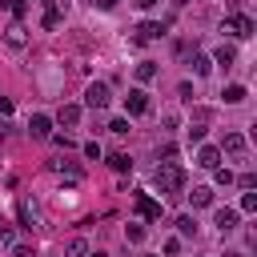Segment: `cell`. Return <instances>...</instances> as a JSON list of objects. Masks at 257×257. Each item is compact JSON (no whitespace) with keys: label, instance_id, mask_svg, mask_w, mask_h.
<instances>
[{"label":"cell","instance_id":"1","mask_svg":"<svg viewBox=\"0 0 257 257\" xmlns=\"http://www.w3.org/2000/svg\"><path fill=\"white\" fill-rule=\"evenodd\" d=\"M157 185H161L165 197H177V193L185 189V169H181L177 161H161V165H157Z\"/></svg>","mask_w":257,"mask_h":257},{"label":"cell","instance_id":"2","mask_svg":"<svg viewBox=\"0 0 257 257\" xmlns=\"http://www.w3.org/2000/svg\"><path fill=\"white\" fill-rule=\"evenodd\" d=\"M225 32L237 36V40H249V36H253V20H249L245 12H233V16L225 20Z\"/></svg>","mask_w":257,"mask_h":257},{"label":"cell","instance_id":"3","mask_svg":"<svg viewBox=\"0 0 257 257\" xmlns=\"http://www.w3.org/2000/svg\"><path fill=\"white\" fill-rule=\"evenodd\" d=\"M108 100H112L108 84H104V80H92V84H88V92H84V104H88V108H104Z\"/></svg>","mask_w":257,"mask_h":257},{"label":"cell","instance_id":"4","mask_svg":"<svg viewBox=\"0 0 257 257\" xmlns=\"http://www.w3.org/2000/svg\"><path fill=\"white\" fill-rule=\"evenodd\" d=\"M124 108H128L133 116H145V112H149V92H145V88H128Z\"/></svg>","mask_w":257,"mask_h":257},{"label":"cell","instance_id":"5","mask_svg":"<svg viewBox=\"0 0 257 257\" xmlns=\"http://www.w3.org/2000/svg\"><path fill=\"white\" fill-rule=\"evenodd\" d=\"M133 205H137V213H141L145 221H157V217H161V201H153L149 193H137V197H133Z\"/></svg>","mask_w":257,"mask_h":257},{"label":"cell","instance_id":"6","mask_svg":"<svg viewBox=\"0 0 257 257\" xmlns=\"http://www.w3.org/2000/svg\"><path fill=\"white\" fill-rule=\"evenodd\" d=\"M165 28H169V24H157V20H145V24H137V44L161 40V36H165Z\"/></svg>","mask_w":257,"mask_h":257},{"label":"cell","instance_id":"7","mask_svg":"<svg viewBox=\"0 0 257 257\" xmlns=\"http://www.w3.org/2000/svg\"><path fill=\"white\" fill-rule=\"evenodd\" d=\"M28 133H32L36 141H48V137H52V120H48L44 112H36V116L28 120Z\"/></svg>","mask_w":257,"mask_h":257},{"label":"cell","instance_id":"8","mask_svg":"<svg viewBox=\"0 0 257 257\" xmlns=\"http://www.w3.org/2000/svg\"><path fill=\"white\" fill-rule=\"evenodd\" d=\"M197 165H201V169H217V165H221V149H213V145H205V149L197 153Z\"/></svg>","mask_w":257,"mask_h":257},{"label":"cell","instance_id":"9","mask_svg":"<svg viewBox=\"0 0 257 257\" xmlns=\"http://www.w3.org/2000/svg\"><path fill=\"white\" fill-rule=\"evenodd\" d=\"M189 201H193V209H209V205H213V189H209V185H197V189L189 193Z\"/></svg>","mask_w":257,"mask_h":257},{"label":"cell","instance_id":"10","mask_svg":"<svg viewBox=\"0 0 257 257\" xmlns=\"http://www.w3.org/2000/svg\"><path fill=\"white\" fill-rule=\"evenodd\" d=\"M40 24H44V28H56V24H60V4H56V0H48V4H44Z\"/></svg>","mask_w":257,"mask_h":257},{"label":"cell","instance_id":"11","mask_svg":"<svg viewBox=\"0 0 257 257\" xmlns=\"http://www.w3.org/2000/svg\"><path fill=\"white\" fill-rule=\"evenodd\" d=\"M217 229H221V233L237 229V209H217Z\"/></svg>","mask_w":257,"mask_h":257},{"label":"cell","instance_id":"12","mask_svg":"<svg viewBox=\"0 0 257 257\" xmlns=\"http://www.w3.org/2000/svg\"><path fill=\"white\" fill-rule=\"evenodd\" d=\"M4 40H8L12 48H24V40H28V36H24V24H8V32H4Z\"/></svg>","mask_w":257,"mask_h":257},{"label":"cell","instance_id":"13","mask_svg":"<svg viewBox=\"0 0 257 257\" xmlns=\"http://www.w3.org/2000/svg\"><path fill=\"white\" fill-rule=\"evenodd\" d=\"M225 153L241 157V153H245V137H241V133H225Z\"/></svg>","mask_w":257,"mask_h":257},{"label":"cell","instance_id":"14","mask_svg":"<svg viewBox=\"0 0 257 257\" xmlns=\"http://www.w3.org/2000/svg\"><path fill=\"white\" fill-rule=\"evenodd\" d=\"M221 96H225V104H241V100H245L249 92H245V84H229V88H225Z\"/></svg>","mask_w":257,"mask_h":257},{"label":"cell","instance_id":"15","mask_svg":"<svg viewBox=\"0 0 257 257\" xmlns=\"http://www.w3.org/2000/svg\"><path fill=\"white\" fill-rule=\"evenodd\" d=\"M56 116H60V124H68V128H72V124L80 120V104H64V108H60Z\"/></svg>","mask_w":257,"mask_h":257},{"label":"cell","instance_id":"16","mask_svg":"<svg viewBox=\"0 0 257 257\" xmlns=\"http://www.w3.org/2000/svg\"><path fill=\"white\" fill-rule=\"evenodd\" d=\"M213 60H217V64H225V68H229V64H233V60H237V48H233V44H221V48H217V56H213Z\"/></svg>","mask_w":257,"mask_h":257},{"label":"cell","instance_id":"17","mask_svg":"<svg viewBox=\"0 0 257 257\" xmlns=\"http://www.w3.org/2000/svg\"><path fill=\"white\" fill-rule=\"evenodd\" d=\"M108 165H112L116 173H128V169H133V161H128V153H112V157H108Z\"/></svg>","mask_w":257,"mask_h":257},{"label":"cell","instance_id":"18","mask_svg":"<svg viewBox=\"0 0 257 257\" xmlns=\"http://www.w3.org/2000/svg\"><path fill=\"white\" fill-rule=\"evenodd\" d=\"M153 76H157V64L153 60H141L137 64V80H153Z\"/></svg>","mask_w":257,"mask_h":257},{"label":"cell","instance_id":"19","mask_svg":"<svg viewBox=\"0 0 257 257\" xmlns=\"http://www.w3.org/2000/svg\"><path fill=\"white\" fill-rule=\"evenodd\" d=\"M177 229H181V237H193V233H197V221L185 213V217H177Z\"/></svg>","mask_w":257,"mask_h":257},{"label":"cell","instance_id":"20","mask_svg":"<svg viewBox=\"0 0 257 257\" xmlns=\"http://www.w3.org/2000/svg\"><path fill=\"white\" fill-rule=\"evenodd\" d=\"M64 253H68V257H84V253H88V245H84V237H72Z\"/></svg>","mask_w":257,"mask_h":257},{"label":"cell","instance_id":"21","mask_svg":"<svg viewBox=\"0 0 257 257\" xmlns=\"http://www.w3.org/2000/svg\"><path fill=\"white\" fill-rule=\"evenodd\" d=\"M209 68H213L209 56H193V72H197V76H209Z\"/></svg>","mask_w":257,"mask_h":257},{"label":"cell","instance_id":"22","mask_svg":"<svg viewBox=\"0 0 257 257\" xmlns=\"http://www.w3.org/2000/svg\"><path fill=\"white\" fill-rule=\"evenodd\" d=\"M16 217H20V225H24V229H32V225H36V221H32V209H28V205H20V209H16Z\"/></svg>","mask_w":257,"mask_h":257},{"label":"cell","instance_id":"23","mask_svg":"<svg viewBox=\"0 0 257 257\" xmlns=\"http://www.w3.org/2000/svg\"><path fill=\"white\" fill-rule=\"evenodd\" d=\"M124 237H128L133 245H137V241H145V225H128V229H124Z\"/></svg>","mask_w":257,"mask_h":257},{"label":"cell","instance_id":"24","mask_svg":"<svg viewBox=\"0 0 257 257\" xmlns=\"http://www.w3.org/2000/svg\"><path fill=\"white\" fill-rule=\"evenodd\" d=\"M253 209H257V193H245L241 197V213H253Z\"/></svg>","mask_w":257,"mask_h":257},{"label":"cell","instance_id":"25","mask_svg":"<svg viewBox=\"0 0 257 257\" xmlns=\"http://www.w3.org/2000/svg\"><path fill=\"white\" fill-rule=\"evenodd\" d=\"M189 141L201 145V141H205V124H193V128H189Z\"/></svg>","mask_w":257,"mask_h":257},{"label":"cell","instance_id":"26","mask_svg":"<svg viewBox=\"0 0 257 257\" xmlns=\"http://www.w3.org/2000/svg\"><path fill=\"white\" fill-rule=\"evenodd\" d=\"M213 173H217V185H233V173H229V169H221V165H217Z\"/></svg>","mask_w":257,"mask_h":257},{"label":"cell","instance_id":"27","mask_svg":"<svg viewBox=\"0 0 257 257\" xmlns=\"http://www.w3.org/2000/svg\"><path fill=\"white\" fill-rule=\"evenodd\" d=\"M84 157H88V161H96V157H100V145H96V141H88V145H84Z\"/></svg>","mask_w":257,"mask_h":257},{"label":"cell","instance_id":"28","mask_svg":"<svg viewBox=\"0 0 257 257\" xmlns=\"http://www.w3.org/2000/svg\"><path fill=\"white\" fill-rule=\"evenodd\" d=\"M108 128H112V133H116V137H124V133H128V120H112V124H108Z\"/></svg>","mask_w":257,"mask_h":257},{"label":"cell","instance_id":"29","mask_svg":"<svg viewBox=\"0 0 257 257\" xmlns=\"http://www.w3.org/2000/svg\"><path fill=\"white\" fill-rule=\"evenodd\" d=\"M0 245H12V229H8V225L0 229Z\"/></svg>","mask_w":257,"mask_h":257},{"label":"cell","instance_id":"30","mask_svg":"<svg viewBox=\"0 0 257 257\" xmlns=\"http://www.w3.org/2000/svg\"><path fill=\"white\" fill-rule=\"evenodd\" d=\"M8 112H12V100H8V96H0V116H8Z\"/></svg>","mask_w":257,"mask_h":257},{"label":"cell","instance_id":"31","mask_svg":"<svg viewBox=\"0 0 257 257\" xmlns=\"http://www.w3.org/2000/svg\"><path fill=\"white\" fill-rule=\"evenodd\" d=\"M120 0H96V8H116Z\"/></svg>","mask_w":257,"mask_h":257},{"label":"cell","instance_id":"32","mask_svg":"<svg viewBox=\"0 0 257 257\" xmlns=\"http://www.w3.org/2000/svg\"><path fill=\"white\" fill-rule=\"evenodd\" d=\"M137 4H141V8H153V4H157V0H137Z\"/></svg>","mask_w":257,"mask_h":257},{"label":"cell","instance_id":"33","mask_svg":"<svg viewBox=\"0 0 257 257\" xmlns=\"http://www.w3.org/2000/svg\"><path fill=\"white\" fill-rule=\"evenodd\" d=\"M8 4H12V0H0V8H8Z\"/></svg>","mask_w":257,"mask_h":257},{"label":"cell","instance_id":"34","mask_svg":"<svg viewBox=\"0 0 257 257\" xmlns=\"http://www.w3.org/2000/svg\"><path fill=\"white\" fill-rule=\"evenodd\" d=\"M88 257H108V253H88Z\"/></svg>","mask_w":257,"mask_h":257},{"label":"cell","instance_id":"35","mask_svg":"<svg viewBox=\"0 0 257 257\" xmlns=\"http://www.w3.org/2000/svg\"><path fill=\"white\" fill-rule=\"evenodd\" d=\"M225 257H245V253H225Z\"/></svg>","mask_w":257,"mask_h":257},{"label":"cell","instance_id":"36","mask_svg":"<svg viewBox=\"0 0 257 257\" xmlns=\"http://www.w3.org/2000/svg\"><path fill=\"white\" fill-rule=\"evenodd\" d=\"M56 4H68V0H56Z\"/></svg>","mask_w":257,"mask_h":257}]
</instances>
